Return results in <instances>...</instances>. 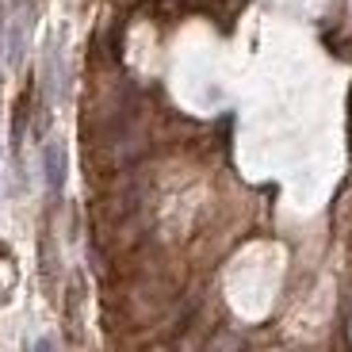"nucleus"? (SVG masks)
<instances>
[{"instance_id":"obj_3","label":"nucleus","mask_w":352,"mask_h":352,"mask_svg":"<svg viewBox=\"0 0 352 352\" xmlns=\"http://www.w3.org/2000/svg\"><path fill=\"white\" fill-rule=\"evenodd\" d=\"M0 12H4V8H0Z\"/></svg>"},{"instance_id":"obj_1","label":"nucleus","mask_w":352,"mask_h":352,"mask_svg":"<svg viewBox=\"0 0 352 352\" xmlns=\"http://www.w3.org/2000/svg\"><path fill=\"white\" fill-rule=\"evenodd\" d=\"M43 168H46V188H50V195H62L65 192V168H69V153H65V142L62 138L46 142Z\"/></svg>"},{"instance_id":"obj_2","label":"nucleus","mask_w":352,"mask_h":352,"mask_svg":"<svg viewBox=\"0 0 352 352\" xmlns=\"http://www.w3.org/2000/svg\"><path fill=\"white\" fill-rule=\"evenodd\" d=\"M31 352H58V349H54V341H50V337H38V341H35V349H31Z\"/></svg>"}]
</instances>
